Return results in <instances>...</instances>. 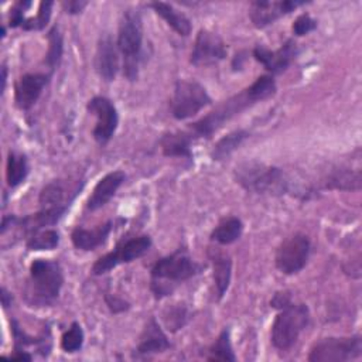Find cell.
Masks as SVG:
<instances>
[{"instance_id":"18","label":"cell","mask_w":362,"mask_h":362,"mask_svg":"<svg viewBox=\"0 0 362 362\" xmlns=\"http://www.w3.org/2000/svg\"><path fill=\"white\" fill-rule=\"evenodd\" d=\"M112 226H113L112 221H107L93 229H85V228L76 226L71 233L72 245L79 250H85V252L95 250L96 247H99L106 242L109 233L112 232Z\"/></svg>"},{"instance_id":"6","label":"cell","mask_w":362,"mask_h":362,"mask_svg":"<svg viewBox=\"0 0 362 362\" xmlns=\"http://www.w3.org/2000/svg\"><path fill=\"white\" fill-rule=\"evenodd\" d=\"M310 311L305 304L290 303L280 308L272 325V344L279 351H288L308 325Z\"/></svg>"},{"instance_id":"21","label":"cell","mask_w":362,"mask_h":362,"mask_svg":"<svg viewBox=\"0 0 362 362\" xmlns=\"http://www.w3.org/2000/svg\"><path fill=\"white\" fill-rule=\"evenodd\" d=\"M154 13L157 16H160L178 35L187 37L191 34L192 25H191V20L181 13L180 10H177L173 4L170 3H164V1H153L148 4Z\"/></svg>"},{"instance_id":"26","label":"cell","mask_w":362,"mask_h":362,"mask_svg":"<svg viewBox=\"0 0 362 362\" xmlns=\"http://www.w3.org/2000/svg\"><path fill=\"white\" fill-rule=\"evenodd\" d=\"M59 245V233L55 229L45 228L28 236L25 246L28 250H52Z\"/></svg>"},{"instance_id":"36","label":"cell","mask_w":362,"mask_h":362,"mask_svg":"<svg viewBox=\"0 0 362 362\" xmlns=\"http://www.w3.org/2000/svg\"><path fill=\"white\" fill-rule=\"evenodd\" d=\"M88 6V1L83 0H68L62 1V8L68 14H79L85 7Z\"/></svg>"},{"instance_id":"15","label":"cell","mask_w":362,"mask_h":362,"mask_svg":"<svg viewBox=\"0 0 362 362\" xmlns=\"http://www.w3.org/2000/svg\"><path fill=\"white\" fill-rule=\"evenodd\" d=\"M51 74H24L20 76L14 85V102L20 110L31 109L38 98L41 96L44 88L51 79Z\"/></svg>"},{"instance_id":"31","label":"cell","mask_w":362,"mask_h":362,"mask_svg":"<svg viewBox=\"0 0 362 362\" xmlns=\"http://www.w3.org/2000/svg\"><path fill=\"white\" fill-rule=\"evenodd\" d=\"M54 1H41L38 6V11L34 17H25L21 28L25 31H33V30H42L45 25L49 23L51 13H52Z\"/></svg>"},{"instance_id":"10","label":"cell","mask_w":362,"mask_h":362,"mask_svg":"<svg viewBox=\"0 0 362 362\" xmlns=\"http://www.w3.org/2000/svg\"><path fill=\"white\" fill-rule=\"evenodd\" d=\"M310 250V239L303 233H294L277 247L274 257L276 267L284 274H296L307 264Z\"/></svg>"},{"instance_id":"20","label":"cell","mask_w":362,"mask_h":362,"mask_svg":"<svg viewBox=\"0 0 362 362\" xmlns=\"http://www.w3.org/2000/svg\"><path fill=\"white\" fill-rule=\"evenodd\" d=\"M194 141L192 134L187 132H171L163 134L160 139V147L163 154L167 157H181V158H192L191 144Z\"/></svg>"},{"instance_id":"22","label":"cell","mask_w":362,"mask_h":362,"mask_svg":"<svg viewBox=\"0 0 362 362\" xmlns=\"http://www.w3.org/2000/svg\"><path fill=\"white\" fill-rule=\"evenodd\" d=\"M209 257L212 262V267H214V281H215V287H216V294H218V300H221L230 283V277H232V260L229 257V255L222 253L219 250H209Z\"/></svg>"},{"instance_id":"38","label":"cell","mask_w":362,"mask_h":362,"mask_svg":"<svg viewBox=\"0 0 362 362\" xmlns=\"http://www.w3.org/2000/svg\"><path fill=\"white\" fill-rule=\"evenodd\" d=\"M106 303L109 305V308L113 311V313H119V311H124L129 308L127 303H124L123 300H119L116 297H110V296H106Z\"/></svg>"},{"instance_id":"1","label":"cell","mask_w":362,"mask_h":362,"mask_svg":"<svg viewBox=\"0 0 362 362\" xmlns=\"http://www.w3.org/2000/svg\"><path fill=\"white\" fill-rule=\"evenodd\" d=\"M277 90L276 82L270 75H260L255 82L240 90L239 93L228 98L219 103L214 110L201 117L199 120L189 124L188 132L194 139L205 137L209 139L216 130H219L228 120L242 113L247 107L256 105L257 102L272 98Z\"/></svg>"},{"instance_id":"37","label":"cell","mask_w":362,"mask_h":362,"mask_svg":"<svg viewBox=\"0 0 362 362\" xmlns=\"http://www.w3.org/2000/svg\"><path fill=\"white\" fill-rule=\"evenodd\" d=\"M291 303V297L287 291H280V293H276L273 300L270 301V304L274 307V308H283L284 305L290 304Z\"/></svg>"},{"instance_id":"16","label":"cell","mask_w":362,"mask_h":362,"mask_svg":"<svg viewBox=\"0 0 362 362\" xmlns=\"http://www.w3.org/2000/svg\"><path fill=\"white\" fill-rule=\"evenodd\" d=\"M95 68L105 82H112L119 71V49L110 34H102L96 44Z\"/></svg>"},{"instance_id":"4","label":"cell","mask_w":362,"mask_h":362,"mask_svg":"<svg viewBox=\"0 0 362 362\" xmlns=\"http://www.w3.org/2000/svg\"><path fill=\"white\" fill-rule=\"evenodd\" d=\"M116 45L123 57V74L129 81H136L143 55V21L141 14L136 8L123 11Z\"/></svg>"},{"instance_id":"14","label":"cell","mask_w":362,"mask_h":362,"mask_svg":"<svg viewBox=\"0 0 362 362\" xmlns=\"http://www.w3.org/2000/svg\"><path fill=\"white\" fill-rule=\"evenodd\" d=\"M307 4L298 0H280V1H252L249 8V17L256 28H264L273 24L280 17L290 14L297 7Z\"/></svg>"},{"instance_id":"41","label":"cell","mask_w":362,"mask_h":362,"mask_svg":"<svg viewBox=\"0 0 362 362\" xmlns=\"http://www.w3.org/2000/svg\"><path fill=\"white\" fill-rule=\"evenodd\" d=\"M6 81H7V66L3 64V68H1V92H4V89H6Z\"/></svg>"},{"instance_id":"35","label":"cell","mask_w":362,"mask_h":362,"mask_svg":"<svg viewBox=\"0 0 362 362\" xmlns=\"http://www.w3.org/2000/svg\"><path fill=\"white\" fill-rule=\"evenodd\" d=\"M31 7V1L28 0H21V1H17L13 4V7L10 8V18H8V25L11 28H17V27H21L25 17V11L27 8Z\"/></svg>"},{"instance_id":"33","label":"cell","mask_w":362,"mask_h":362,"mask_svg":"<svg viewBox=\"0 0 362 362\" xmlns=\"http://www.w3.org/2000/svg\"><path fill=\"white\" fill-rule=\"evenodd\" d=\"M188 318H189V314H188V310L185 305H177V307L171 308L168 314L164 315L165 324H167L168 329H171V331H177V329L182 328L187 324Z\"/></svg>"},{"instance_id":"25","label":"cell","mask_w":362,"mask_h":362,"mask_svg":"<svg viewBox=\"0 0 362 362\" xmlns=\"http://www.w3.org/2000/svg\"><path fill=\"white\" fill-rule=\"evenodd\" d=\"M249 137V133L246 130H233L228 134H225L222 139H219L216 141V144L214 146L212 151H211V157L215 161H221L225 160L226 157H229L242 143L243 140H246Z\"/></svg>"},{"instance_id":"8","label":"cell","mask_w":362,"mask_h":362,"mask_svg":"<svg viewBox=\"0 0 362 362\" xmlns=\"http://www.w3.org/2000/svg\"><path fill=\"white\" fill-rule=\"evenodd\" d=\"M362 355L361 335L352 337H329L315 342L310 351V362H344L359 358Z\"/></svg>"},{"instance_id":"3","label":"cell","mask_w":362,"mask_h":362,"mask_svg":"<svg viewBox=\"0 0 362 362\" xmlns=\"http://www.w3.org/2000/svg\"><path fill=\"white\" fill-rule=\"evenodd\" d=\"M201 266L192 260L189 253L180 247L168 256L158 259L151 267V290L156 297L168 296L173 288L170 284H178L189 280L199 273Z\"/></svg>"},{"instance_id":"9","label":"cell","mask_w":362,"mask_h":362,"mask_svg":"<svg viewBox=\"0 0 362 362\" xmlns=\"http://www.w3.org/2000/svg\"><path fill=\"white\" fill-rule=\"evenodd\" d=\"M150 247H151V238L148 235H139L127 240H123L117 243V246L112 252L106 253L105 256H100L93 263L92 273L96 276H100L115 269L119 264L130 263L141 257L143 255H146Z\"/></svg>"},{"instance_id":"23","label":"cell","mask_w":362,"mask_h":362,"mask_svg":"<svg viewBox=\"0 0 362 362\" xmlns=\"http://www.w3.org/2000/svg\"><path fill=\"white\" fill-rule=\"evenodd\" d=\"M243 232V223L236 216L222 219L211 232V240L218 245H230L236 242Z\"/></svg>"},{"instance_id":"2","label":"cell","mask_w":362,"mask_h":362,"mask_svg":"<svg viewBox=\"0 0 362 362\" xmlns=\"http://www.w3.org/2000/svg\"><path fill=\"white\" fill-rule=\"evenodd\" d=\"M64 284L62 267L52 259H35L30 264V279L25 287V300L31 305H51Z\"/></svg>"},{"instance_id":"28","label":"cell","mask_w":362,"mask_h":362,"mask_svg":"<svg viewBox=\"0 0 362 362\" xmlns=\"http://www.w3.org/2000/svg\"><path fill=\"white\" fill-rule=\"evenodd\" d=\"M208 361H236V356L233 354V348L230 344V334L229 329H222L216 341L209 348V355L206 356Z\"/></svg>"},{"instance_id":"27","label":"cell","mask_w":362,"mask_h":362,"mask_svg":"<svg viewBox=\"0 0 362 362\" xmlns=\"http://www.w3.org/2000/svg\"><path fill=\"white\" fill-rule=\"evenodd\" d=\"M62 52H64L62 35L59 33V28L54 25L48 31V51L45 57V64L49 68V74H54V71L58 68L62 58Z\"/></svg>"},{"instance_id":"24","label":"cell","mask_w":362,"mask_h":362,"mask_svg":"<svg viewBox=\"0 0 362 362\" xmlns=\"http://www.w3.org/2000/svg\"><path fill=\"white\" fill-rule=\"evenodd\" d=\"M30 165L28 160L24 154L10 151L7 156V164H6V180L7 185L14 188L20 185L28 175Z\"/></svg>"},{"instance_id":"34","label":"cell","mask_w":362,"mask_h":362,"mask_svg":"<svg viewBox=\"0 0 362 362\" xmlns=\"http://www.w3.org/2000/svg\"><path fill=\"white\" fill-rule=\"evenodd\" d=\"M317 28V20H314L308 13H303L300 14L294 23H293V34L297 35V37H301V35H305L311 31H314Z\"/></svg>"},{"instance_id":"39","label":"cell","mask_w":362,"mask_h":362,"mask_svg":"<svg viewBox=\"0 0 362 362\" xmlns=\"http://www.w3.org/2000/svg\"><path fill=\"white\" fill-rule=\"evenodd\" d=\"M11 301H13V297L11 294L6 290V287H1V304L4 308L10 307L11 305Z\"/></svg>"},{"instance_id":"17","label":"cell","mask_w":362,"mask_h":362,"mask_svg":"<svg viewBox=\"0 0 362 362\" xmlns=\"http://www.w3.org/2000/svg\"><path fill=\"white\" fill-rule=\"evenodd\" d=\"M124 180H126V174L120 170L107 173L95 185L92 194L86 201V208L89 211H96L103 205H106L110 201V198L116 194L119 187L124 182Z\"/></svg>"},{"instance_id":"7","label":"cell","mask_w":362,"mask_h":362,"mask_svg":"<svg viewBox=\"0 0 362 362\" xmlns=\"http://www.w3.org/2000/svg\"><path fill=\"white\" fill-rule=\"evenodd\" d=\"M211 103V96L199 82L178 79L170 102V110L174 119L185 120L195 116L199 110Z\"/></svg>"},{"instance_id":"19","label":"cell","mask_w":362,"mask_h":362,"mask_svg":"<svg viewBox=\"0 0 362 362\" xmlns=\"http://www.w3.org/2000/svg\"><path fill=\"white\" fill-rule=\"evenodd\" d=\"M168 348H170V341H168L167 335L158 325L157 320L154 317H151L140 335L137 352L140 355H153V354L164 352Z\"/></svg>"},{"instance_id":"40","label":"cell","mask_w":362,"mask_h":362,"mask_svg":"<svg viewBox=\"0 0 362 362\" xmlns=\"http://www.w3.org/2000/svg\"><path fill=\"white\" fill-rule=\"evenodd\" d=\"M10 359H16V361H31L33 356L24 351H16V354L10 355Z\"/></svg>"},{"instance_id":"13","label":"cell","mask_w":362,"mask_h":362,"mask_svg":"<svg viewBox=\"0 0 362 362\" xmlns=\"http://www.w3.org/2000/svg\"><path fill=\"white\" fill-rule=\"evenodd\" d=\"M298 54L297 42L293 38L286 40L280 48L272 51L262 44H257L253 48V57L260 62L272 75L283 74Z\"/></svg>"},{"instance_id":"30","label":"cell","mask_w":362,"mask_h":362,"mask_svg":"<svg viewBox=\"0 0 362 362\" xmlns=\"http://www.w3.org/2000/svg\"><path fill=\"white\" fill-rule=\"evenodd\" d=\"M328 187L338 189H359L361 187V174L359 171L349 170H337L328 181Z\"/></svg>"},{"instance_id":"11","label":"cell","mask_w":362,"mask_h":362,"mask_svg":"<svg viewBox=\"0 0 362 362\" xmlns=\"http://www.w3.org/2000/svg\"><path fill=\"white\" fill-rule=\"evenodd\" d=\"M86 109L96 116V124L92 130L93 139L99 144H106L119 124V115L115 103L105 96H93L86 103Z\"/></svg>"},{"instance_id":"32","label":"cell","mask_w":362,"mask_h":362,"mask_svg":"<svg viewBox=\"0 0 362 362\" xmlns=\"http://www.w3.org/2000/svg\"><path fill=\"white\" fill-rule=\"evenodd\" d=\"M83 329L79 325V322H72L71 327L62 334L61 337V348L68 352V354H74L76 351H79L83 345Z\"/></svg>"},{"instance_id":"12","label":"cell","mask_w":362,"mask_h":362,"mask_svg":"<svg viewBox=\"0 0 362 362\" xmlns=\"http://www.w3.org/2000/svg\"><path fill=\"white\" fill-rule=\"evenodd\" d=\"M228 48L223 40L214 31L201 28L195 37L189 62L195 66L212 65L225 59Z\"/></svg>"},{"instance_id":"29","label":"cell","mask_w":362,"mask_h":362,"mask_svg":"<svg viewBox=\"0 0 362 362\" xmlns=\"http://www.w3.org/2000/svg\"><path fill=\"white\" fill-rule=\"evenodd\" d=\"M65 197V189L59 181H52L47 184L41 192L38 202L41 208H62V206H69V204L64 202Z\"/></svg>"},{"instance_id":"5","label":"cell","mask_w":362,"mask_h":362,"mask_svg":"<svg viewBox=\"0 0 362 362\" xmlns=\"http://www.w3.org/2000/svg\"><path fill=\"white\" fill-rule=\"evenodd\" d=\"M235 180L246 191L255 194L280 195L287 191L284 173L260 161H245L235 167Z\"/></svg>"}]
</instances>
